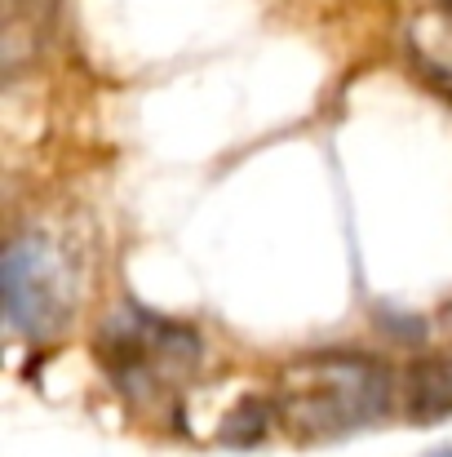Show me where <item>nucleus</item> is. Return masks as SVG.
<instances>
[{
    "mask_svg": "<svg viewBox=\"0 0 452 457\" xmlns=\"http://www.w3.org/2000/svg\"><path fill=\"white\" fill-rule=\"evenodd\" d=\"M98 355L129 400H155L191 382L204 346L191 324L164 320L143 306H125L111 320H103Z\"/></svg>",
    "mask_w": 452,
    "mask_h": 457,
    "instance_id": "obj_2",
    "label": "nucleus"
},
{
    "mask_svg": "<svg viewBox=\"0 0 452 457\" xmlns=\"http://www.w3.org/2000/svg\"><path fill=\"white\" fill-rule=\"evenodd\" d=\"M53 4L58 0H9V27H18V22H45L49 13H53Z\"/></svg>",
    "mask_w": 452,
    "mask_h": 457,
    "instance_id": "obj_6",
    "label": "nucleus"
},
{
    "mask_svg": "<svg viewBox=\"0 0 452 457\" xmlns=\"http://www.w3.org/2000/svg\"><path fill=\"white\" fill-rule=\"evenodd\" d=\"M408 413L413 418H448L452 413V360H426L408 373Z\"/></svg>",
    "mask_w": 452,
    "mask_h": 457,
    "instance_id": "obj_4",
    "label": "nucleus"
},
{
    "mask_svg": "<svg viewBox=\"0 0 452 457\" xmlns=\"http://www.w3.org/2000/svg\"><path fill=\"white\" fill-rule=\"evenodd\" d=\"M0 285H4V320L22 337L58 333L71 311V298H76L67 249L40 231H27L9 245Z\"/></svg>",
    "mask_w": 452,
    "mask_h": 457,
    "instance_id": "obj_3",
    "label": "nucleus"
},
{
    "mask_svg": "<svg viewBox=\"0 0 452 457\" xmlns=\"http://www.w3.org/2000/svg\"><path fill=\"white\" fill-rule=\"evenodd\" d=\"M395 378L373 355H306L280 373L275 418L301 440L364 431L390 413Z\"/></svg>",
    "mask_w": 452,
    "mask_h": 457,
    "instance_id": "obj_1",
    "label": "nucleus"
},
{
    "mask_svg": "<svg viewBox=\"0 0 452 457\" xmlns=\"http://www.w3.org/2000/svg\"><path fill=\"white\" fill-rule=\"evenodd\" d=\"M271 418H275V404L258 400V395H244L218 427V440L222 445H258L267 431H271Z\"/></svg>",
    "mask_w": 452,
    "mask_h": 457,
    "instance_id": "obj_5",
    "label": "nucleus"
}]
</instances>
